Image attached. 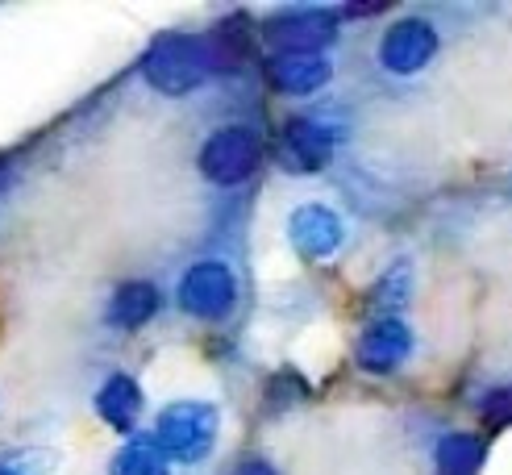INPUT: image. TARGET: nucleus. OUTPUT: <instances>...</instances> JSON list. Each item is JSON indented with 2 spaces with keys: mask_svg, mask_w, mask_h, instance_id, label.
<instances>
[{
  "mask_svg": "<svg viewBox=\"0 0 512 475\" xmlns=\"http://www.w3.org/2000/svg\"><path fill=\"white\" fill-rule=\"evenodd\" d=\"M217 430H221V417L209 400H175V405L159 413L150 442L163 450V459L200 463L217 446Z\"/></svg>",
  "mask_w": 512,
  "mask_h": 475,
  "instance_id": "nucleus-1",
  "label": "nucleus"
},
{
  "mask_svg": "<svg viewBox=\"0 0 512 475\" xmlns=\"http://www.w3.org/2000/svg\"><path fill=\"white\" fill-rule=\"evenodd\" d=\"M213 71V55L200 38L188 34H171L150 46V55L142 63V75L150 80V88H159L167 96H184L192 88H200Z\"/></svg>",
  "mask_w": 512,
  "mask_h": 475,
  "instance_id": "nucleus-2",
  "label": "nucleus"
},
{
  "mask_svg": "<svg viewBox=\"0 0 512 475\" xmlns=\"http://www.w3.org/2000/svg\"><path fill=\"white\" fill-rule=\"evenodd\" d=\"M263 163V138L250 125H221L204 138L200 146V171L204 180H213L217 188H238L246 184Z\"/></svg>",
  "mask_w": 512,
  "mask_h": 475,
  "instance_id": "nucleus-3",
  "label": "nucleus"
},
{
  "mask_svg": "<svg viewBox=\"0 0 512 475\" xmlns=\"http://www.w3.org/2000/svg\"><path fill=\"white\" fill-rule=\"evenodd\" d=\"M175 300H179V309L200 317V321H221L238 305V280L225 263L204 259V263H192L184 271V280L175 288Z\"/></svg>",
  "mask_w": 512,
  "mask_h": 475,
  "instance_id": "nucleus-4",
  "label": "nucleus"
},
{
  "mask_svg": "<svg viewBox=\"0 0 512 475\" xmlns=\"http://www.w3.org/2000/svg\"><path fill=\"white\" fill-rule=\"evenodd\" d=\"M433 55H438V30L421 17H400L379 38V63L392 75H417L429 67Z\"/></svg>",
  "mask_w": 512,
  "mask_h": 475,
  "instance_id": "nucleus-5",
  "label": "nucleus"
},
{
  "mask_svg": "<svg viewBox=\"0 0 512 475\" xmlns=\"http://www.w3.org/2000/svg\"><path fill=\"white\" fill-rule=\"evenodd\" d=\"M288 238L304 259H334L346 246V221L329 205H300L288 217Z\"/></svg>",
  "mask_w": 512,
  "mask_h": 475,
  "instance_id": "nucleus-6",
  "label": "nucleus"
},
{
  "mask_svg": "<svg viewBox=\"0 0 512 475\" xmlns=\"http://www.w3.org/2000/svg\"><path fill=\"white\" fill-rule=\"evenodd\" d=\"M408 355H413V330H408L400 317L371 321L363 330V338H358V346H354L358 367L371 371V375H388V371L404 367Z\"/></svg>",
  "mask_w": 512,
  "mask_h": 475,
  "instance_id": "nucleus-7",
  "label": "nucleus"
},
{
  "mask_svg": "<svg viewBox=\"0 0 512 475\" xmlns=\"http://www.w3.org/2000/svg\"><path fill=\"white\" fill-rule=\"evenodd\" d=\"M334 142L338 134L329 130L325 121L317 117H296L284 125V138H279V163H284L288 171H321L329 163V155H334Z\"/></svg>",
  "mask_w": 512,
  "mask_h": 475,
  "instance_id": "nucleus-8",
  "label": "nucleus"
},
{
  "mask_svg": "<svg viewBox=\"0 0 512 475\" xmlns=\"http://www.w3.org/2000/svg\"><path fill=\"white\" fill-rule=\"evenodd\" d=\"M334 38V17L304 9V13H279L267 25V42L275 55H321V46Z\"/></svg>",
  "mask_w": 512,
  "mask_h": 475,
  "instance_id": "nucleus-9",
  "label": "nucleus"
},
{
  "mask_svg": "<svg viewBox=\"0 0 512 475\" xmlns=\"http://www.w3.org/2000/svg\"><path fill=\"white\" fill-rule=\"evenodd\" d=\"M329 75H334V67H329L325 55H275L267 63L271 88L284 96H313L317 88L329 84Z\"/></svg>",
  "mask_w": 512,
  "mask_h": 475,
  "instance_id": "nucleus-10",
  "label": "nucleus"
},
{
  "mask_svg": "<svg viewBox=\"0 0 512 475\" xmlns=\"http://www.w3.org/2000/svg\"><path fill=\"white\" fill-rule=\"evenodd\" d=\"M96 413L105 417L117 434H130L134 421H138V413H142V392H138V384L130 380V375H109V380L100 384V392H96Z\"/></svg>",
  "mask_w": 512,
  "mask_h": 475,
  "instance_id": "nucleus-11",
  "label": "nucleus"
},
{
  "mask_svg": "<svg viewBox=\"0 0 512 475\" xmlns=\"http://www.w3.org/2000/svg\"><path fill=\"white\" fill-rule=\"evenodd\" d=\"M159 313V288L146 280H130L121 284L109 300V321L117 330H142V325Z\"/></svg>",
  "mask_w": 512,
  "mask_h": 475,
  "instance_id": "nucleus-12",
  "label": "nucleus"
},
{
  "mask_svg": "<svg viewBox=\"0 0 512 475\" xmlns=\"http://www.w3.org/2000/svg\"><path fill=\"white\" fill-rule=\"evenodd\" d=\"M433 463H438L442 475H479L483 467V438L475 434H442L438 446H433Z\"/></svg>",
  "mask_w": 512,
  "mask_h": 475,
  "instance_id": "nucleus-13",
  "label": "nucleus"
},
{
  "mask_svg": "<svg viewBox=\"0 0 512 475\" xmlns=\"http://www.w3.org/2000/svg\"><path fill=\"white\" fill-rule=\"evenodd\" d=\"M109 475H167V459L150 438H130L117 450Z\"/></svg>",
  "mask_w": 512,
  "mask_h": 475,
  "instance_id": "nucleus-14",
  "label": "nucleus"
},
{
  "mask_svg": "<svg viewBox=\"0 0 512 475\" xmlns=\"http://www.w3.org/2000/svg\"><path fill=\"white\" fill-rule=\"evenodd\" d=\"M483 421L488 425H512V388H500L483 400Z\"/></svg>",
  "mask_w": 512,
  "mask_h": 475,
  "instance_id": "nucleus-15",
  "label": "nucleus"
},
{
  "mask_svg": "<svg viewBox=\"0 0 512 475\" xmlns=\"http://www.w3.org/2000/svg\"><path fill=\"white\" fill-rule=\"evenodd\" d=\"M238 475H275V471H271L267 463H246V467H242Z\"/></svg>",
  "mask_w": 512,
  "mask_h": 475,
  "instance_id": "nucleus-16",
  "label": "nucleus"
},
{
  "mask_svg": "<svg viewBox=\"0 0 512 475\" xmlns=\"http://www.w3.org/2000/svg\"><path fill=\"white\" fill-rule=\"evenodd\" d=\"M0 475H9V471H0Z\"/></svg>",
  "mask_w": 512,
  "mask_h": 475,
  "instance_id": "nucleus-17",
  "label": "nucleus"
}]
</instances>
